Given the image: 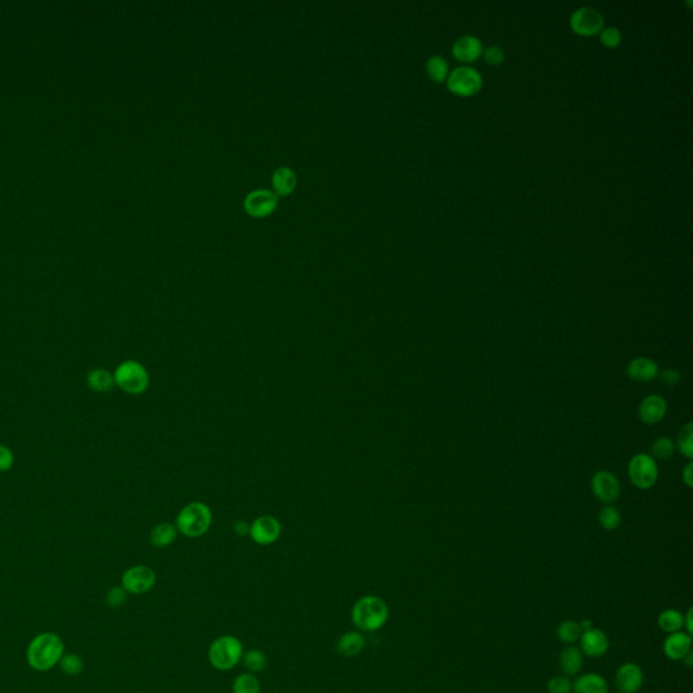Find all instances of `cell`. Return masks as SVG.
<instances>
[{
    "label": "cell",
    "instance_id": "74e56055",
    "mask_svg": "<svg viewBox=\"0 0 693 693\" xmlns=\"http://www.w3.org/2000/svg\"><path fill=\"white\" fill-rule=\"evenodd\" d=\"M657 377L660 378V380H661L665 386H669V387H673V386L678 385V382L681 380L680 373H678L677 370H674V368H666V370H664V371L658 373V375H657Z\"/></svg>",
    "mask_w": 693,
    "mask_h": 693
},
{
    "label": "cell",
    "instance_id": "d6986e66",
    "mask_svg": "<svg viewBox=\"0 0 693 693\" xmlns=\"http://www.w3.org/2000/svg\"><path fill=\"white\" fill-rule=\"evenodd\" d=\"M559 668L563 671L566 677H573L577 676L582 669L583 665V654L581 650L577 648H563L559 654Z\"/></svg>",
    "mask_w": 693,
    "mask_h": 693
},
{
    "label": "cell",
    "instance_id": "83f0119b",
    "mask_svg": "<svg viewBox=\"0 0 693 693\" xmlns=\"http://www.w3.org/2000/svg\"><path fill=\"white\" fill-rule=\"evenodd\" d=\"M233 693H260V684L255 674L243 673L239 674L232 685Z\"/></svg>",
    "mask_w": 693,
    "mask_h": 693
},
{
    "label": "cell",
    "instance_id": "9a60e30c",
    "mask_svg": "<svg viewBox=\"0 0 693 693\" xmlns=\"http://www.w3.org/2000/svg\"><path fill=\"white\" fill-rule=\"evenodd\" d=\"M484 45L482 41L472 34L459 37L452 45V54L456 60L462 63H472L479 56H482Z\"/></svg>",
    "mask_w": 693,
    "mask_h": 693
},
{
    "label": "cell",
    "instance_id": "d4e9b609",
    "mask_svg": "<svg viewBox=\"0 0 693 693\" xmlns=\"http://www.w3.org/2000/svg\"><path fill=\"white\" fill-rule=\"evenodd\" d=\"M425 70L433 82L442 83L447 79L448 76L447 60L440 54H433L426 60Z\"/></svg>",
    "mask_w": 693,
    "mask_h": 693
},
{
    "label": "cell",
    "instance_id": "8d00e7d4",
    "mask_svg": "<svg viewBox=\"0 0 693 693\" xmlns=\"http://www.w3.org/2000/svg\"><path fill=\"white\" fill-rule=\"evenodd\" d=\"M482 56H484L485 61L491 66H501L505 60V52L501 46L498 45L488 46L486 49H484Z\"/></svg>",
    "mask_w": 693,
    "mask_h": 693
},
{
    "label": "cell",
    "instance_id": "836d02e7",
    "mask_svg": "<svg viewBox=\"0 0 693 693\" xmlns=\"http://www.w3.org/2000/svg\"><path fill=\"white\" fill-rule=\"evenodd\" d=\"M549 693H572L573 683L566 676H556L547 683Z\"/></svg>",
    "mask_w": 693,
    "mask_h": 693
},
{
    "label": "cell",
    "instance_id": "52a82bcc",
    "mask_svg": "<svg viewBox=\"0 0 693 693\" xmlns=\"http://www.w3.org/2000/svg\"><path fill=\"white\" fill-rule=\"evenodd\" d=\"M628 477L639 489H650L658 478V466L648 454H638L628 463Z\"/></svg>",
    "mask_w": 693,
    "mask_h": 693
},
{
    "label": "cell",
    "instance_id": "3957f363",
    "mask_svg": "<svg viewBox=\"0 0 693 693\" xmlns=\"http://www.w3.org/2000/svg\"><path fill=\"white\" fill-rule=\"evenodd\" d=\"M244 646L233 635H223L214 639L209 648V661L217 671H228L236 668L243 658Z\"/></svg>",
    "mask_w": 693,
    "mask_h": 693
},
{
    "label": "cell",
    "instance_id": "f546056e",
    "mask_svg": "<svg viewBox=\"0 0 693 693\" xmlns=\"http://www.w3.org/2000/svg\"><path fill=\"white\" fill-rule=\"evenodd\" d=\"M651 458L655 461V459H660V461H666L669 459L671 455L674 454V443L671 442V439L666 438V436H661V438H657L653 445H651Z\"/></svg>",
    "mask_w": 693,
    "mask_h": 693
},
{
    "label": "cell",
    "instance_id": "ac0fdd59",
    "mask_svg": "<svg viewBox=\"0 0 693 693\" xmlns=\"http://www.w3.org/2000/svg\"><path fill=\"white\" fill-rule=\"evenodd\" d=\"M660 373L658 364L650 358L632 359L627 366V375L636 382H648L657 378Z\"/></svg>",
    "mask_w": 693,
    "mask_h": 693
},
{
    "label": "cell",
    "instance_id": "1f68e13d",
    "mask_svg": "<svg viewBox=\"0 0 693 693\" xmlns=\"http://www.w3.org/2000/svg\"><path fill=\"white\" fill-rule=\"evenodd\" d=\"M599 521H600L604 530L613 531L620 526V521H622L620 512L615 507L605 505L599 514Z\"/></svg>",
    "mask_w": 693,
    "mask_h": 693
},
{
    "label": "cell",
    "instance_id": "cb8c5ba5",
    "mask_svg": "<svg viewBox=\"0 0 693 693\" xmlns=\"http://www.w3.org/2000/svg\"><path fill=\"white\" fill-rule=\"evenodd\" d=\"M658 627L668 634L677 631H683L684 628V615L677 609H665L658 616Z\"/></svg>",
    "mask_w": 693,
    "mask_h": 693
},
{
    "label": "cell",
    "instance_id": "9c48e42d",
    "mask_svg": "<svg viewBox=\"0 0 693 693\" xmlns=\"http://www.w3.org/2000/svg\"><path fill=\"white\" fill-rule=\"evenodd\" d=\"M570 26L579 36H595L604 27V17L593 7H580L570 15Z\"/></svg>",
    "mask_w": 693,
    "mask_h": 693
},
{
    "label": "cell",
    "instance_id": "4dcf8cb0",
    "mask_svg": "<svg viewBox=\"0 0 693 693\" xmlns=\"http://www.w3.org/2000/svg\"><path fill=\"white\" fill-rule=\"evenodd\" d=\"M61 671H64L67 676H79L82 671H84V662L80 655L69 653L64 654L63 658L59 662Z\"/></svg>",
    "mask_w": 693,
    "mask_h": 693
},
{
    "label": "cell",
    "instance_id": "7c38bea8",
    "mask_svg": "<svg viewBox=\"0 0 693 693\" xmlns=\"http://www.w3.org/2000/svg\"><path fill=\"white\" fill-rule=\"evenodd\" d=\"M615 683L622 693L639 692L645 683V674L638 664L626 662L616 671Z\"/></svg>",
    "mask_w": 693,
    "mask_h": 693
},
{
    "label": "cell",
    "instance_id": "60d3db41",
    "mask_svg": "<svg viewBox=\"0 0 693 693\" xmlns=\"http://www.w3.org/2000/svg\"><path fill=\"white\" fill-rule=\"evenodd\" d=\"M684 628L687 629V634L692 635V608H690L688 612L684 615Z\"/></svg>",
    "mask_w": 693,
    "mask_h": 693
},
{
    "label": "cell",
    "instance_id": "e575fe53",
    "mask_svg": "<svg viewBox=\"0 0 693 693\" xmlns=\"http://www.w3.org/2000/svg\"><path fill=\"white\" fill-rule=\"evenodd\" d=\"M600 41L606 47H616L622 43V33L615 26L603 27V30L600 31Z\"/></svg>",
    "mask_w": 693,
    "mask_h": 693
},
{
    "label": "cell",
    "instance_id": "6da1fadb",
    "mask_svg": "<svg viewBox=\"0 0 693 693\" xmlns=\"http://www.w3.org/2000/svg\"><path fill=\"white\" fill-rule=\"evenodd\" d=\"M66 646L63 639L50 631L36 635L26 650V660L31 669L47 671L53 669L63 658Z\"/></svg>",
    "mask_w": 693,
    "mask_h": 693
},
{
    "label": "cell",
    "instance_id": "4fadbf2b",
    "mask_svg": "<svg viewBox=\"0 0 693 693\" xmlns=\"http://www.w3.org/2000/svg\"><path fill=\"white\" fill-rule=\"evenodd\" d=\"M580 645H581V653L592 657V658H599L603 657L604 654L609 648V639L606 634L602 631L600 628H589L586 631H582L580 636Z\"/></svg>",
    "mask_w": 693,
    "mask_h": 693
},
{
    "label": "cell",
    "instance_id": "44dd1931",
    "mask_svg": "<svg viewBox=\"0 0 693 693\" xmlns=\"http://www.w3.org/2000/svg\"><path fill=\"white\" fill-rule=\"evenodd\" d=\"M572 693H608V685L600 674L586 673L576 680Z\"/></svg>",
    "mask_w": 693,
    "mask_h": 693
},
{
    "label": "cell",
    "instance_id": "d6a6232c",
    "mask_svg": "<svg viewBox=\"0 0 693 693\" xmlns=\"http://www.w3.org/2000/svg\"><path fill=\"white\" fill-rule=\"evenodd\" d=\"M677 446H678V449L681 454H684L687 458H692L693 456V425L692 423H688L685 426H683V429L680 431L678 433V440H677Z\"/></svg>",
    "mask_w": 693,
    "mask_h": 693
},
{
    "label": "cell",
    "instance_id": "7402d4cb",
    "mask_svg": "<svg viewBox=\"0 0 693 693\" xmlns=\"http://www.w3.org/2000/svg\"><path fill=\"white\" fill-rule=\"evenodd\" d=\"M87 385L96 393H107L115 385L114 374L105 368H95L87 375Z\"/></svg>",
    "mask_w": 693,
    "mask_h": 693
},
{
    "label": "cell",
    "instance_id": "277c9868",
    "mask_svg": "<svg viewBox=\"0 0 693 693\" xmlns=\"http://www.w3.org/2000/svg\"><path fill=\"white\" fill-rule=\"evenodd\" d=\"M213 521L211 509L200 501L187 504L177 517L175 527L184 537H200L204 535Z\"/></svg>",
    "mask_w": 693,
    "mask_h": 693
},
{
    "label": "cell",
    "instance_id": "8992f818",
    "mask_svg": "<svg viewBox=\"0 0 693 693\" xmlns=\"http://www.w3.org/2000/svg\"><path fill=\"white\" fill-rule=\"evenodd\" d=\"M446 80L448 89L461 96H471L477 94L484 83L479 70L470 66H461L452 69Z\"/></svg>",
    "mask_w": 693,
    "mask_h": 693
},
{
    "label": "cell",
    "instance_id": "5b68a950",
    "mask_svg": "<svg viewBox=\"0 0 693 693\" xmlns=\"http://www.w3.org/2000/svg\"><path fill=\"white\" fill-rule=\"evenodd\" d=\"M114 380L122 392L138 396L148 389L149 374L141 363L135 360H125L115 368Z\"/></svg>",
    "mask_w": 693,
    "mask_h": 693
},
{
    "label": "cell",
    "instance_id": "5bb4252c",
    "mask_svg": "<svg viewBox=\"0 0 693 693\" xmlns=\"http://www.w3.org/2000/svg\"><path fill=\"white\" fill-rule=\"evenodd\" d=\"M662 648L665 655L671 661H683L692 651V635L685 631L669 634Z\"/></svg>",
    "mask_w": 693,
    "mask_h": 693
},
{
    "label": "cell",
    "instance_id": "b9f144b4",
    "mask_svg": "<svg viewBox=\"0 0 693 693\" xmlns=\"http://www.w3.org/2000/svg\"><path fill=\"white\" fill-rule=\"evenodd\" d=\"M692 470L693 465L692 463H690V465L685 468V470L683 471V479H684V482H685L690 488L692 486Z\"/></svg>",
    "mask_w": 693,
    "mask_h": 693
},
{
    "label": "cell",
    "instance_id": "30bf717a",
    "mask_svg": "<svg viewBox=\"0 0 693 693\" xmlns=\"http://www.w3.org/2000/svg\"><path fill=\"white\" fill-rule=\"evenodd\" d=\"M281 532L282 527L279 520L269 514L258 517L249 527V537L260 546H269L275 543L281 537Z\"/></svg>",
    "mask_w": 693,
    "mask_h": 693
},
{
    "label": "cell",
    "instance_id": "7bdbcfd3",
    "mask_svg": "<svg viewBox=\"0 0 693 693\" xmlns=\"http://www.w3.org/2000/svg\"><path fill=\"white\" fill-rule=\"evenodd\" d=\"M580 627H581L582 631H586V629L592 628L593 625H592V622H590V620H582L581 623H580Z\"/></svg>",
    "mask_w": 693,
    "mask_h": 693
},
{
    "label": "cell",
    "instance_id": "603a6c76",
    "mask_svg": "<svg viewBox=\"0 0 693 693\" xmlns=\"http://www.w3.org/2000/svg\"><path fill=\"white\" fill-rule=\"evenodd\" d=\"M178 535V528L170 523H161L154 527L151 532V543L157 549L168 547L174 543Z\"/></svg>",
    "mask_w": 693,
    "mask_h": 693
},
{
    "label": "cell",
    "instance_id": "8fae6325",
    "mask_svg": "<svg viewBox=\"0 0 693 693\" xmlns=\"http://www.w3.org/2000/svg\"><path fill=\"white\" fill-rule=\"evenodd\" d=\"M592 491L604 504H612L620 495V484L612 472L602 470L592 478Z\"/></svg>",
    "mask_w": 693,
    "mask_h": 693
},
{
    "label": "cell",
    "instance_id": "7a4b0ae2",
    "mask_svg": "<svg viewBox=\"0 0 693 693\" xmlns=\"http://www.w3.org/2000/svg\"><path fill=\"white\" fill-rule=\"evenodd\" d=\"M351 619L359 631L374 632L387 623L389 606L378 596H363L352 606Z\"/></svg>",
    "mask_w": 693,
    "mask_h": 693
},
{
    "label": "cell",
    "instance_id": "2e32d148",
    "mask_svg": "<svg viewBox=\"0 0 693 693\" xmlns=\"http://www.w3.org/2000/svg\"><path fill=\"white\" fill-rule=\"evenodd\" d=\"M668 410L666 401L658 394H650L638 408V416L645 424H657L664 420Z\"/></svg>",
    "mask_w": 693,
    "mask_h": 693
},
{
    "label": "cell",
    "instance_id": "ab89813d",
    "mask_svg": "<svg viewBox=\"0 0 693 693\" xmlns=\"http://www.w3.org/2000/svg\"><path fill=\"white\" fill-rule=\"evenodd\" d=\"M249 527H251V524H248V523L244 521V520H239V521H236V523H234V526H233V531L236 532V535H239V537H244L246 534L249 535Z\"/></svg>",
    "mask_w": 693,
    "mask_h": 693
},
{
    "label": "cell",
    "instance_id": "4316f807",
    "mask_svg": "<svg viewBox=\"0 0 693 693\" xmlns=\"http://www.w3.org/2000/svg\"><path fill=\"white\" fill-rule=\"evenodd\" d=\"M272 184L278 194L288 195L295 187V175L289 168H279L272 177Z\"/></svg>",
    "mask_w": 693,
    "mask_h": 693
},
{
    "label": "cell",
    "instance_id": "f1b7e54d",
    "mask_svg": "<svg viewBox=\"0 0 693 693\" xmlns=\"http://www.w3.org/2000/svg\"><path fill=\"white\" fill-rule=\"evenodd\" d=\"M582 629L580 623L574 620H566L557 627V638L562 643L572 645L577 642L581 636Z\"/></svg>",
    "mask_w": 693,
    "mask_h": 693
},
{
    "label": "cell",
    "instance_id": "ba28073f",
    "mask_svg": "<svg viewBox=\"0 0 693 693\" xmlns=\"http://www.w3.org/2000/svg\"><path fill=\"white\" fill-rule=\"evenodd\" d=\"M156 573L145 565H137L122 574L121 586L131 595L148 593L156 585Z\"/></svg>",
    "mask_w": 693,
    "mask_h": 693
},
{
    "label": "cell",
    "instance_id": "d590c367",
    "mask_svg": "<svg viewBox=\"0 0 693 693\" xmlns=\"http://www.w3.org/2000/svg\"><path fill=\"white\" fill-rule=\"evenodd\" d=\"M126 599H128V592L122 586H112L106 595V604L110 608H121L126 603Z\"/></svg>",
    "mask_w": 693,
    "mask_h": 693
},
{
    "label": "cell",
    "instance_id": "ffe728a7",
    "mask_svg": "<svg viewBox=\"0 0 693 693\" xmlns=\"http://www.w3.org/2000/svg\"><path fill=\"white\" fill-rule=\"evenodd\" d=\"M364 646H366V639L362 632L348 631L338 638L336 648L338 654L344 657H355L363 651Z\"/></svg>",
    "mask_w": 693,
    "mask_h": 693
},
{
    "label": "cell",
    "instance_id": "484cf974",
    "mask_svg": "<svg viewBox=\"0 0 693 693\" xmlns=\"http://www.w3.org/2000/svg\"><path fill=\"white\" fill-rule=\"evenodd\" d=\"M241 661H243L248 673H252V674L260 673V671H264L267 666L266 654L258 648H251V650L244 651Z\"/></svg>",
    "mask_w": 693,
    "mask_h": 693
},
{
    "label": "cell",
    "instance_id": "f35d334b",
    "mask_svg": "<svg viewBox=\"0 0 693 693\" xmlns=\"http://www.w3.org/2000/svg\"><path fill=\"white\" fill-rule=\"evenodd\" d=\"M14 465V454L11 449L0 445V472L8 471Z\"/></svg>",
    "mask_w": 693,
    "mask_h": 693
},
{
    "label": "cell",
    "instance_id": "e0dca14e",
    "mask_svg": "<svg viewBox=\"0 0 693 693\" xmlns=\"http://www.w3.org/2000/svg\"><path fill=\"white\" fill-rule=\"evenodd\" d=\"M276 202L278 200L275 194H272L269 190H258L246 197L244 206L251 216L264 217L274 211Z\"/></svg>",
    "mask_w": 693,
    "mask_h": 693
}]
</instances>
